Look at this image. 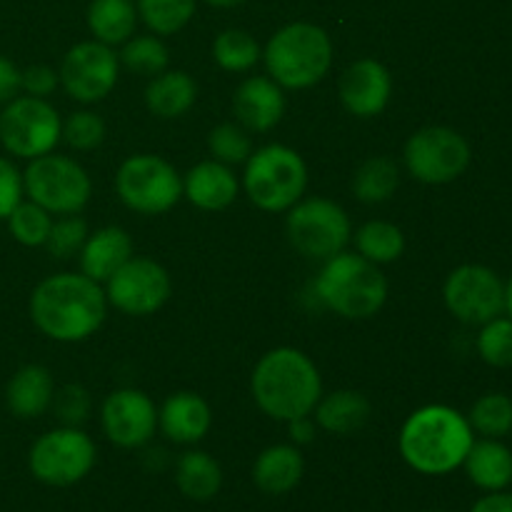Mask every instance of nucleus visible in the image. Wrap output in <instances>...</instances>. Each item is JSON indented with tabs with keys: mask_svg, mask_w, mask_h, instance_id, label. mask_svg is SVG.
<instances>
[{
	"mask_svg": "<svg viewBox=\"0 0 512 512\" xmlns=\"http://www.w3.org/2000/svg\"><path fill=\"white\" fill-rule=\"evenodd\" d=\"M505 315L512 318V275L508 283H505Z\"/></svg>",
	"mask_w": 512,
	"mask_h": 512,
	"instance_id": "46",
	"label": "nucleus"
},
{
	"mask_svg": "<svg viewBox=\"0 0 512 512\" xmlns=\"http://www.w3.org/2000/svg\"><path fill=\"white\" fill-rule=\"evenodd\" d=\"M50 228H53V215L33 200H23L8 215L10 235L15 238V243L25 245V248H43Z\"/></svg>",
	"mask_w": 512,
	"mask_h": 512,
	"instance_id": "35",
	"label": "nucleus"
},
{
	"mask_svg": "<svg viewBox=\"0 0 512 512\" xmlns=\"http://www.w3.org/2000/svg\"><path fill=\"white\" fill-rule=\"evenodd\" d=\"M53 375L43 365H23L5 385V405L15 418H40L53 405Z\"/></svg>",
	"mask_w": 512,
	"mask_h": 512,
	"instance_id": "22",
	"label": "nucleus"
},
{
	"mask_svg": "<svg viewBox=\"0 0 512 512\" xmlns=\"http://www.w3.org/2000/svg\"><path fill=\"white\" fill-rule=\"evenodd\" d=\"M108 313L100 283L83 273H58L40 280L30 295L35 328L58 343H80L95 335Z\"/></svg>",
	"mask_w": 512,
	"mask_h": 512,
	"instance_id": "1",
	"label": "nucleus"
},
{
	"mask_svg": "<svg viewBox=\"0 0 512 512\" xmlns=\"http://www.w3.org/2000/svg\"><path fill=\"white\" fill-rule=\"evenodd\" d=\"M213 58L228 73H248L263 58V50L248 30L230 28L215 38Z\"/></svg>",
	"mask_w": 512,
	"mask_h": 512,
	"instance_id": "32",
	"label": "nucleus"
},
{
	"mask_svg": "<svg viewBox=\"0 0 512 512\" xmlns=\"http://www.w3.org/2000/svg\"><path fill=\"white\" fill-rule=\"evenodd\" d=\"M138 8L133 0H93L88 8V28L105 45H123L135 35Z\"/></svg>",
	"mask_w": 512,
	"mask_h": 512,
	"instance_id": "28",
	"label": "nucleus"
},
{
	"mask_svg": "<svg viewBox=\"0 0 512 512\" xmlns=\"http://www.w3.org/2000/svg\"><path fill=\"white\" fill-rule=\"evenodd\" d=\"M233 108L248 133H268L285 115L283 88L270 75H253L235 90Z\"/></svg>",
	"mask_w": 512,
	"mask_h": 512,
	"instance_id": "18",
	"label": "nucleus"
},
{
	"mask_svg": "<svg viewBox=\"0 0 512 512\" xmlns=\"http://www.w3.org/2000/svg\"><path fill=\"white\" fill-rule=\"evenodd\" d=\"M288 433L295 445H308L315 440V423L310 420V415H305V418H298V420H290Z\"/></svg>",
	"mask_w": 512,
	"mask_h": 512,
	"instance_id": "45",
	"label": "nucleus"
},
{
	"mask_svg": "<svg viewBox=\"0 0 512 512\" xmlns=\"http://www.w3.org/2000/svg\"><path fill=\"white\" fill-rule=\"evenodd\" d=\"M60 85L58 70H53L50 65H30V68L20 70V90L25 95H33V98H48L55 93V88Z\"/></svg>",
	"mask_w": 512,
	"mask_h": 512,
	"instance_id": "42",
	"label": "nucleus"
},
{
	"mask_svg": "<svg viewBox=\"0 0 512 512\" xmlns=\"http://www.w3.org/2000/svg\"><path fill=\"white\" fill-rule=\"evenodd\" d=\"M208 148L218 163L243 165L253 155V138L240 123H220L210 130Z\"/></svg>",
	"mask_w": 512,
	"mask_h": 512,
	"instance_id": "37",
	"label": "nucleus"
},
{
	"mask_svg": "<svg viewBox=\"0 0 512 512\" xmlns=\"http://www.w3.org/2000/svg\"><path fill=\"white\" fill-rule=\"evenodd\" d=\"M20 93V68L0 55V105L10 103Z\"/></svg>",
	"mask_w": 512,
	"mask_h": 512,
	"instance_id": "43",
	"label": "nucleus"
},
{
	"mask_svg": "<svg viewBox=\"0 0 512 512\" xmlns=\"http://www.w3.org/2000/svg\"><path fill=\"white\" fill-rule=\"evenodd\" d=\"M393 95V75L380 60L360 58L340 78V100L355 118H375L383 113Z\"/></svg>",
	"mask_w": 512,
	"mask_h": 512,
	"instance_id": "17",
	"label": "nucleus"
},
{
	"mask_svg": "<svg viewBox=\"0 0 512 512\" xmlns=\"http://www.w3.org/2000/svg\"><path fill=\"white\" fill-rule=\"evenodd\" d=\"M205 3L215 5V8H235V5L245 3V0H205Z\"/></svg>",
	"mask_w": 512,
	"mask_h": 512,
	"instance_id": "47",
	"label": "nucleus"
},
{
	"mask_svg": "<svg viewBox=\"0 0 512 512\" xmlns=\"http://www.w3.org/2000/svg\"><path fill=\"white\" fill-rule=\"evenodd\" d=\"M253 398L268 418L290 420L313 415L323 398V380L313 360L295 348H275L258 360L253 370Z\"/></svg>",
	"mask_w": 512,
	"mask_h": 512,
	"instance_id": "3",
	"label": "nucleus"
},
{
	"mask_svg": "<svg viewBox=\"0 0 512 512\" xmlns=\"http://www.w3.org/2000/svg\"><path fill=\"white\" fill-rule=\"evenodd\" d=\"M470 512H512V493H508V490L485 493Z\"/></svg>",
	"mask_w": 512,
	"mask_h": 512,
	"instance_id": "44",
	"label": "nucleus"
},
{
	"mask_svg": "<svg viewBox=\"0 0 512 512\" xmlns=\"http://www.w3.org/2000/svg\"><path fill=\"white\" fill-rule=\"evenodd\" d=\"M240 183L233 168L218 160H203L183 178V195L200 210H225L238 198Z\"/></svg>",
	"mask_w": 512,
	"mask_h": 512,
	"instance_id": "20",
	"label": "nucleus"
},
{
	"mask_svg": "<svg viewBox=\"0 0 512 512\" xmlns=\"http://www.w3.org/2000/svg\"><path fill=\"white\" fill-rule=\"evenodd\" d=\"M53 405L58 418L63 420V425L78 428V425H83L88 420L90 405L93 403H90V395L83 385H65L60 393H55Z\"/></svg>",
	"mask_w": 512,
	"mask_h": 512,
	"instance_id": "40",
	"label": "nucleus"
},
{
	"mask_svg": "<svg viewBox=\"0 0 512 512\" xmlns=\"http://www.w3.org/2000/svg\"><path fill=\"white\" fill-rule=\"evenodd\" d=\"M198 100V83L185 70H163L150 78L145 88V105L163 120H175L188 113Z\"/></svg>",
	"mask_w": 512,
	"mask_h": 512,
	"instance_id": "25",
	"label": "nucleus"
},
{
	"mask_svg": "<svg viewBox=\"0 0 512 512\" xmlns=\"http://www.w3.org/2000/svg\"><path fill=\"white\" fill-rule=\"evenodd\" d=\"M355 248L365 260L375 265L393 263L403 255L405 235L403 230L388 220H370L355 233Z\"/></svg>",
	"mask_w": 512,
	"mask_h": 512,
	"instance_id": "30",
	"label": "nucleus"
},
{
	"mask_svg": "<svg viewBox=\"0 0 512 512\" xmlns=\"http://www.w3.org/2000/svg\"><path fill=\"white\" fill-rule=\"evenodd\" d=\"M133 258V240L118 225H108L88 235L80 250V273L95 283H105L118 268Z\"/></svg>",
	"mask_w": 512,
	"mask_h": 512,
	"instance_id": "21",
	"label": "nucleus"
},
{
	"mask_svg": "<svg viewBox=\"0 0 512 512\" xmlns=\"http://www.w3.org/2000/svg\"><path fill=\"white\" fill-rule=\"evenodd\" d=\"M175 485L188 500L208 503L223 488V470L213 455L203 450H188L175 465Z\"/></svg>",
	"mask_w": 512,
	"mask_h": 512,
	"instance_id": "27",
	"label": "nucleus"
},
{
	"mask_svg": "<svg viewBox=\"0 0 512 512\" xmlns=\"http://www.w3.org/2000/svg\"><path fill=\"white\" fill-rule=\"evenodd\" d=\"M475 433L468 418L450 405L418 408L400 430L398 448L405 463L420 475H450L463 468Z\"/></svg>",
	"mask_w": 512,
	"mask_h": 512,
	"instance_id": "2",
	"label": "nucleus"
},
{
	"mask_svg": "<svg viewBox=\"0 0 512 512\" xmlns=\"http://www.w3.org/2000/svg\"><path fill=\"white\" fill-rule=\"evenodd\" d=\"M28 200L38 203L50 215H78L93 195V183L78 160L68 155H40L23 173Z\"/></svg>",
	"mask_w": 512,
	"mask_h": 512,
	"instance_id": "7",
	"label": "nucleus"
},
{
	"mask_svg": "<svg viewBox=\"0 0 512 512\" xmlns=\"http://www.w3.org/2000/svg\"><path fill=\"white\" fill-rule=\"evenodd\" d=\"M98 460V448L80 428H58L40 435L28 453L35 480L50 488H70L88 478Z\"/></svg>",
	"mask_w": 512,
	"mask_h": 512,
	"instance_id": "11",
	"label": "nucleus"
},
{
	"mask_svg": "<svg viewBox=\"0 0 512 512\" xmlns=\"http://www.w3.org/2000/svg\"><path fill=\"white\" fill-rule=\"evenodd\" d=\"M473 150L470 143L453 128L430 125L408 138L403 160L408 173L425 185H445L458 180L468 170Z\"/></svg>",
	"mask_w": 512,
	"mask_h": 512,
	"instance_id": "12",
	"label": "nucleus"
},
{
	"mask_svg": "<svg viewBox=\"0 0 512 512\" xmlns=\"http://www.w3.org/2000/svg\"><path fill=\"white\" fill-rule=\"evenodd\" d=\"M88 235V225H85L83 218H78V215H63V218L53 220V228H50L43 248L53 258L68 260L73 255H80Z\"/></svg>",
	"mask_w": 512,
	"mask_h": 512,
	"instance_id": "38",
	"label": "nucleus"
},
{
	"mask_svg": "<svg viewBox=\"0 0 512 512\" xmlns=\"http://www.w3.org/2000/svg\"><path fill=\"white\" fill-rule=\"evenodd\" d=\"M285 233L300 255L325 263L333 255L343 253L353 235V225L335 200L308 198L298 200L288 210Z\"/></svg>",
	"mask_w": 512,
	"mask_h": 512,
	"instance_id": "9",
	"label": "nucleus"
},
{
	"mask_svg": "<svg viewBox=\"0 0 512 512\" xmlns=\"http://www.w3.org/2000/svg\"><path fill=\"white\" fill-rule=\"evenodd\" d=\"M320 303L345 320H368L380 313L388 300V280L380 268L360 253L333 255L315 278Z\"/></svg>",
	"mask_w": 512,
	"mask_h": 512,
	"instance_id": "4",
	"label": "nucleus"
},
{
	"mask_svg": "<svg viewBox=\"0 0 512 512\" xmlns=\"http://www.w3.org/2000/svg\"><path fill=\"white\" fill-rule=\"evenodd\" d=\"M118 60L120 65H125V68L130 70V73L155 78V75H160L163 70H168L170 55L158 35H133V38L123 43Z\"/></svg>",
	"mask_w": 512,
	"mask_h": 512,
	"instance_id": "33",
	"label": "nucleus"
},
{
	"mask_svg": "<svg viewBox=\"0 0 512 512\" xmlns=\"http://www.w3.org/2000/svg\"><path fill=\"white\" fill-rule=\"evenodd\" d=\"M100 423L118 448H143L158 430V408L143 390H115L100 408Z\"/></svg>",
	"mask_w": 512,
	"mask_h": 512,
	"instance_id": "16",
	"label": "nucleus"
},
{
	"mask_svg": "<svg viewBox=\"0 0 512 512\" xmlns=\"http://www.w3.org/2000/svg\"><path fill=\"white\" fill-rule=\"evenodd\" d=\"M58 75L70 98L85 105L98 103L108 98L118 83V53L100 40H85L65 53Z\"/></svg>",
	"mask_w": 512,
	"mask_h": 512,
	"instance_id": "15",
	"label": "nucleus"
},
{
	"mask_svg": "<svg viewBox=\"0 0 512 512\" xmlns=\"http://www.w3.org/2000/svg\"><path fill=\"white\" fill-rule=\"evenodd\" d=\"M268 75L290 90L318 85L333 65V43L320 25L290 23L268 40L263 50Z\"/></svg>",
	"mask_w": 512,
	"mask_h": 512,
	"instance_id": "5",
	"label": "nucleus"
},
{
	"mask_svg": "<svg viewBox=\"0 0 512 512\" xmlns=\"http://www.w3.org/2000/svg\"><path fill=\"white\" fill-rule=\"evenodd\" d=\"M445 308L465 325H485L505 313V283L488 265H460L445 278Z\"/></svg>",
	"mask_w": 512,
	"mask_h": 512,
	"instance_id": "13",
	"label": "nucleus"
},
{
	"mask_svg": "<svg viewBox=\"0 0 512 512\" xmlns=\"http://www.w3.org/2000/svg\"><path fill=\"white\" fill-rule=\"evenodd\" d=\"M135 8L155 35H173L190 23L195 0H138Z\"/></svg>",
	"mask_w": 512,
	"mask_h": 512,
	"instance_id": "34",
	"label": "nucleus"
},
{
	"mask_svg": "<svg viewBox=\"0 0 512 512\" xmlns=\"http://www.w3.org/2000/svg\"><path fill=\"white\" fill-rule=\"evenodd\" d=\"M245 195L265 213H288L308 188V165L288 145L253 150L243 173Z\"/></svg>",
	"mask_w": 512,
	"mask_h": 512,
	"instance_id": "6",
	"label": "nucleus"
},
{
	"mask_svg": "<svg viewBox=\"0 0 512 512\" xmlns=\"http://www.w3.org/2000/svg\"><path fill=\"white\" fill-rule=\"evenodd\" d=\"M23 195V173L15 168L13 160L0 155V220H8V215L23 203Z\"/></svg>",
	"mask_w": 512,
	"mask_h": 512,
	"instance_id": "41",
	"label": "nucleus"
},
{
	"mask_svg": "<svg viewBox=\"0 0 512 512\" xmlns=\"http://www.w3.org/2000/svg\"><path fill=\"white\" fill-rule=\"evenodd\" d=\"M63 140L75 150H95L105 140V123L90 110H75L63 120Z\"/></svg>",
	"mask_w": 512,
	"mask_h": 512,
	"instance_id": "39",
	"label": "nucleus"
},
{
	"mask_svg": "<svg viewBox=\"0 0 512 512\" xmlns=\"http://www.w3.org/2000/svg\"><path fill=\"white\" fill-rule=\"evenodd\" d=\"M400 185V168L393 158L375 155L365 160L353 178V193L360 203L380 205L395 195Z\"/></svg>",
	"mask_w": 512,
	"mask_h": 512,
	"instance_id": "29",
	"label": "nucleus"
},
{
	"mask_svg": "<svg viewBox=\"0 0 512 512\" xmlns=\"http://www.w3.org/2000/svg\"><path fill=\"white\" fill-rule=\"evenodd\" d=\"M475 348L490 368H512V318L498 315L480 325Z\"/></svg>",
	"mask_w": 512,
	"mask_h": 512,
	"instance_id": "36",
	"label": "nucleus"
},
{
	"mask_svg": "<svg viewBox=\"0 0 512 512\" xmlns=\"http://www.w3.org/2000/svg\"><path fill=\"white\" fill-rule=\"evenodd\" d=\"M305 460L298 445H270L253 465V480L258 490L268 495H285L303 480Z\"/></svg>",
	"mask_w": 512,
	"mask_h": 512,
	"instance_id": "24",
	"label": "nucleus"
},
{
	"mask_svg": "<svg viewBox=\"0 0 512 512\" xmlns=\"http://www.w3.org/2000/svg\"><path fill=\"white\" fill-rule=\"evenodd\" d=\"M315 423L333 435H353L370 420V400L358 390H335L315 405Z\"/></svg>",
	"mask_w": 512,
	"mask_h": 512,
	"instance_id": "26",
	"label": "nucleus"
},
{
	"mask_svg": "<svg viewBox=\"0 0 512 512\" xmlns=\"http://www.w3.org/2000/svg\"><path fill=\"white\" fill-rule=\"evenodd\" d=\"M470 483L483 493H500L512 485V450L498 438H480L463 463Z\"/></svg>",
	"mask_w": 512,
	"mask_h": 512,
	"instance_id": "23",
	"label": "nucleus"
},
{
	"mask_svg": "<svg viewBox=\"0 0 512 512\" xmlns=\"http://www.w3.org/2000/svg\"><path fill=\"white\" fill-rule=\"evenodd\" d=\"M115 193L135 213L163 215L183 198V178L160 155L140 153L118 168Z\"/></svg>",
	"mask_w": 512,
	"mask_h": 512,
	"instance_id": "10",
	"label": "nucleus"
},
{
	"mask_svg": "<svg viewBox=\"0 0 512 512\" xmlns=\"http://www.w3.org/2000/svg\"><path fill=\"white\" fill-rule=\"evenodd\" d=\"M468 423L480 438L503 440L512 433V398L505 393L480 395L470 408Z\"/></svg>",
	"mask_w": 512,
	"mask_h": 512,
	"instance_id": "31",
	"label": "nucleus"
},
{
	"mask_svg": "<svg viewBox=\"0 0 512 512\" xmlns=\"http://www.w3.org/2000/svg\"><path fill=\"white\" fill-rule=\"evenodd\" d=\"M173 293L168 270L150 258H130L123 268L105 280V298L125 315H153L168 303Z\"/></svg>",
	"mask_w": 512,
	"mask_h": 512,
	"instance_id": "14",
	"label": "nucleus"
},
{
	"mask_svg": "<svg viewBox=\"0 0 512 512\" xmlns=\"http://www.w3.org/2000/svg\"><path fill=\"white\" fill-rule=\"evenodd\" d=\"M63 140V120L48 98L15 95L0 110V145L15 158L33 160L53 153Z\"/></svg>",
	"mask_w": 512,
	"mask_h": 512,
	"instance_id": "8",
	"label": "nucleus"
},
{
	"mask_svg": "<svg viewBox=\"0 0 512 512\" xmlns=\"http://www.w3.org/2000/svg\"><path fill=\"white\" fill-rule=\"evenodd\" d=\"M213 425L210 405L198 393L180 390L173 393L158 410V428L163 430L170 443L195 445L208 435Z\"/></svg>",
	"mask_w": 512,
	"mask_h": 512,
	"instance_id": "19",
	"label": "nucleus"
}]
</instances>
